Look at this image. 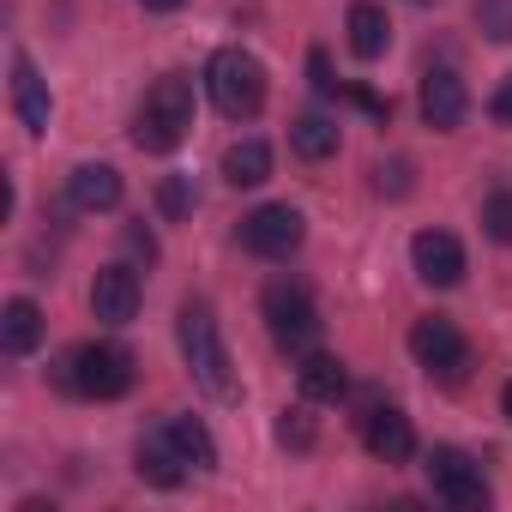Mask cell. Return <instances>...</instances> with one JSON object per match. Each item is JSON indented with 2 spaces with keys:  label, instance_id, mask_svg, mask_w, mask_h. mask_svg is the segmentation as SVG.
Here are the masks:
<instances>
[{
  "label": "cell",
  "instance_id": "6da1fadb",
  "mask_svg": "<svg viewBox=\"0 0 512 512\" xmlns=\"http://www.w3.org/2000/svg\"><path fill=\"white\" fill-rule=\"evenodd\" d=\"M187 127H193V85L181 73H169V79H157L145 91V103L133 115V145L151 151V157H163V151H175L187 139Z\"/></svg>",
  "mask_w": 512,
  "mask_h": 512
},
{
  "label": "cell",
  "instance_id": "7a4b0ae2",
  "mask_svg": "<svg viewBox=\"0 0 512 512\" xmlns=\"http://www.w3.org/2000/svg\"><path fill=\"white\" fill-rule=\"evenodd\" d=\"M205 91L217 103V115L229 121H253L266 109V67L253 61L247 49H217L211 67H205Z\"/></svg>",
  "mask_w": 512,
  "mask_h": 512
},
{
  "label": "cell",
  "instance_id": "3957f363",
  "mask_svg": "<svg viewBox=\"0 0 512 512\" xmlns=\"http://www.w3.org/2000/svg\"><path fill=\"white\" fill-rule=\"evenodd\" d=\"M61 386L79 392V398L109 404V398H121V392L133 386V356H127L121 344H79V350L61 362Z\"/></svg>",
  "mask_w": 512,
  "mask_h": 512
},
{
  "label": "cell",
  "instance_id": "277c9868",
  "mask_svg": "<svg viewBox=\"0 0 512 512\" xmlns=\"http://www.w3.org/2000/svg\"><path fill=\"white\" fill-rule=\"evenodd\" d=\"M181 356H187L193 380H199L211 398H229V392H235V380H229V350H223L217 320H211L205 302H187V308H181Z\"/></svg>",
  "mask_w": 512,
  "mask_h": 512
},
{
  "label": "cell",
  "instance_id": "5b68a950",
  "mask_svg": "<svg viewBox=\"0 0 512 512\" xmlns=\"http://www.w3.org/2000/svg\"><path fill=\"white\" fill-rule=\"evenodd\" d=\"M260 308H266V332H272L278 350L308 356V350L320 344V308H314V296H308L302 284H272Z\"/></svg>",
  "mask_w": 512,
  "mask_h": 512
},
{
  "label": "cell",
  "instance_id": "8992f818",
  "mask_svg": "<svg viewBox=\"0 0 512 512\" xmlns=\"http://www.w3.org/2000/svg\"><path fill=\"white\" fill-rule=\"evenodd\" d=\"M302 235H308V223L296 205H260V211L241 217V247L260 253V260H290L302 247Z\"/></svg>",
  "mask_w": 512,
  "mask_h": 512
},
{
  "label": "cell",
  "instance_id": "52a82bcc",
  "mask_svg": "<svg viewBox=\"0 0 512 512\" xmlns=\"http://www.w3.org/2000/svg\"><path fill=\"white\" fill-rule=\"evenodd\" d=\"M410 356H416L434 380H464V368H470L464 332H458L452 320H440V314H428V320L410 326Z\"/></svg>",
  "mask_w": 512,
  "mask_h": 512
},
{
  "label": "cell",
  "instance_id": "ba28073f",
  "mask_svg": "<svg viewBox=\"0 0 512 512\" xmlns=\"http://www.w3.org/2000/svg\"><path fill=\"white\" fill-rule=\"evenodd\" d=\"M422 470H428V482H434L440 500H452V506H488V482H482V464H476L470 452L434 446Z\"/></svg>",
  "mask_w": 512,
  "mask_h": 512
},
{
  "label": "cell",
  "instance_id": "9c48e42d",
  "mask_svg": "<svg viewBox=\"0 0 512 512\" xmlns=\"http://www.w3.org/2000/svg\"><path fill=\"white\" fill-rule=\"evenodd\" d=\"M410 266H416L422 284L452 290V284L464 278V247H458V235H446V229H422V235L410 241Z\"/></svg>",
  "mask_w": 512,
  "mask_h": 512
},
{
  "label": "cell",
  "instance_id": "30bf717a",
  "mask_svg": "<svg viewBox=\"0 0 512 512\" xmlns=\"http://www.w3.org/2000/svg\"><path fill=\"white\" fill-rule=\"evenodd\" d=\"M464 109H470L464 79H458L452 67H428V73H422V121H428L434 133H452V127L464 121Z\"/></svg>",
  "mask_w": 512,
  "mask_h": 512
},
{
  "label": "cell",
  "instance_id": "8fae6325",
  "mask_svg": "<svg viewBox=\"0 0 512 512\" xmlns=\"http://www.w3.org/2000/svg\"><path fill=\"white\" fill-rule=\"evenodd\" d=\"M91 314L109 326H127L139 314V272L133 266H103L91 278Z\"/></svg>",
  "mask_w": 512,
  "mask_h": 512
},
{
  "label": "cell",
  "instance_id": "7c38bea8",
  "mask_svg": "<svg viewBox=\"0 0 512 512\" xmlns=\"http://www.w3.org/2000/svg\"><path fill=\"white\" fill-rule=\"evenodd\" d=\"M362 440H368V452H374L380 464H404V458L416 452V434H410V416H404V410H368Z\"/></svg>",
  "mask_w": 512,
  "mask_h": 512
},
{
  "label": "cell",
  "instance_id": "4fadbf2b",
  "mask_svg": "<svg viewBox=\"0 0 512 512\" xmlns=\"http://www.w3.org/2000/svg\"><path fill=\"white\" fill-rule=\"evenodd\" d=\"M151 488H181V476H187V458H181V446H175V434L169 428H157V434H145L139 440V464H133Z\"/></svg>",
  "mask_w": 512,
  "mask_h": 512
},
{
  "label": "cell",
  "instance_id": "5bb4252c",
  "mask_svg": "<svg viewBox=\"0 0 512 512\" xmlns=\"http://www.w3.org/2000/svg\"><path fill=\"white\" fill-rule=\"evenodd\" d=\"M13 109H19V121L31 127V133H49V85H43V73L31 67V55H13Z\"/></svg>",
  "mask_w": 512,
  "mask_h": 512
},
{
  "label": "cell",
  "instance_id": "9a60e30c",
  "mask_svg": "<svg viewBox=\"0 0 512 512\" xmlns=\"http://www.w3.org/2000/svg\"><path fill=\"white\" fill-rule=\"evenodd\" d=\"M67 199H73L79 211H115V205H121V169H109V163H79L73 181H67Z\"/></svg>",
  "mask_w": 512,
  "mask_h": 512
},
{
  "label": "cell",
  "instance_id": "2e32d148",
  "mask_svg": "<svg viewBox=\"0 0 512 512\" xmlns=\"http://www.w3.org/2000/svg\"><path fill=\"white\" fill-rule=\"evenodd\" d=\"M296 380H302V398H314V404H338L350 392V368L338 356H326V350H308L302 368H296Z\"/></svg>",
  "mask_w": 512,
  "mask_h": 512
},
{
  "label": "cell",
  "instance_id": "e0dca14e",
  "mask_svg": "<svg viewBox=\"0 0 512 512\" xmlns=\"http://www.w3.org/2000/svg\"><path fill=\"white\" fill-rule=\"evenodd\" d=\"M0 344H7V356H31V350L43 344V314H37V302L13 296L7 308H0Z\"/></svg>",
  "mask_w": 512,
  "mask_h": 512
},
{
  "label": "cell",
  "instance_id": "ac0fdd59",
  "mask_svg": "<svg viewBox=\"0 0 512 512\" xmlns=\"http://www.w3.org/2000/svg\"><path fill=\"white\" fill-rule=\"evenodd\" d=\"M344 31H350V49H356L362 61H380L386 43H392V25H386V13L374 7V0H356L350 19H344Z\"/></svg>",
  "mask_w": 512,
  "mask_h": 512
},
{
  "label": "cell",
  "instance_id": "d6986e66",
  "mask_svg": "<svg viewBox=\"0 0 512 512\" xmlns=\"http://www.w3.org/2000/svg\"><path fill=\"white\" fill-rule=\"evenodd\" d=\"M272 175V151L260 145V139H235L229 151H223V181L229 187H260Z\"/></svg>",
  "mask_w": 512,
  "mask_h": 512
},
{
  "label": "cell",
  "instance_id": "ffe728a7",
  "mask_svg": "<svg viewBox=\"0 0 512 512\" xmlns=\"http://www.w3.org/2000/svg\"><path fill=\"white\" fill-rule=\"evenodd\" d=\"M290 151L308 157V163H326V157L338 151V121H326V115H296V121H290Z\"/></svg>",
  "mask_w": 512,
  "mask_h": 512
},
{
  "label": "cell",
  "instance_id": "44dd1931",
  "mask_svg": "<svg viewBox=\"0 0 512 512\" xmlns=\"http://www.w3.org/2000/svg\"><path fill=\"white\" fill-rule=\"evenodd\" d=\"M169 434H175V446H181V458H187L193 470H217V440H211V428H205L199 416H175Z\"/></svg>",
  "mask_w": 512,
  "mask_h": 512
},
{
  "label": "cell",
  "instance_id": "7402d4cb",
  "mask_svg": "<svg viewBox=\"0 0 512 512\" xmlns=\"http://www.w3.org/2000/svg\"><path fill=\"white\" fill-rule=\"evenodd\" d=\"M476 31L488 43H512V0H476Z\"/></svg>",
  "mask_w": 512,
  "mask_h": 512
},
{
  "label": "cell",
  "instance_id": "603a6c76",
  "mask_svg": "<svg viewBox=\"0 0 512 512\" xmlns=\"http://www.w3.org/2000/svg\"><path fill=\"white\" fill-rule=\"evenodd\" d=\"M482 229H488V241H512V193H488Z\"/></svg>",
  "mask_w": 512,
  "mask_h": 512
},
{
  "label": "cell",
  "instance_id": "cb8c5ba5",
  "mask_svg": "<svg viewBox=\"0 0 512 512\" xmlns=\"http://www.w3.org/2000/svg\"><path fill=\"white\" fill-rule=\"evenodd\" d=\"M157 205H163V217H187V211H193V187H187L181 175H169V181L157 187Z\"/></svg>",
  "mask_w": 512,
  "mask_h": 512
},
{
  "label": "cell",
  "instance_id": "d4e9b609",
  "mask_svg": "<svg viewBox=\"0 0 512 512\" xmlns=\"http://www.w3.org/2000/svg\"><path fill=\"white\" fill-rule=\"evenodd\" d=\"M278 440L296 446V452L314 446V422H308V410H284V416H278Z\"/></svg>",
  "mask_w": 512,
  "mask_h": 512
},
{
  "label": "cell",
  "instance_id": "484cf974",
  "mask_svg": "<svg viewBox=\"0 0 512 512\" xmlns=\"http://www.w3.org/2000/svg\"><path fill=\"white\" fill-rule=\"evenodd\" d=\"M308 73H314V91H320V97H344V85H338V79H332V61H326V55H320V49H314V55H308Z\"/></svg>",
  "mask_w": 512,
  "mask_h": 512
},
{
  "label": "cell",
  "instance_id": "4316f807",
  "mask_svg": "<svg viewBox=\"0 0 512 512\" xmlns=\"http://www.w3.org/2000/svg\"><path fill=\"white\" fill-rule=\"evenodd\" d=\"M380 193H410V163L404 157H392V163H380Z\"/></svg>",
  "mask_w": 512,
  "mask_h": 512
},
{
  "label": "cell",
  "instance_id": "83f0119b",
  "mask_svg": "<svg viewBox=\"0 0 512 512\" xmlns=\"http://www.w3.org/2000/svg\"><path fill=\"white\" fill-rule=\"evenodd\" d=\"M488 115H494L500 127H512V79H506V85H500V91L488 97Z\"/></svg>",
  "mask_w": 512,
  "mask_h": 512
},
{
  "label": "cell",
  "instance_id": "f1b7e54d",
  "mask_svg": "<svg viewBox=\"0 0 512 512\" xmlns=\"http://www.w3.org/2000/svg\"><path fill=\"white\" fill-rule=\"evenodd\" d=\"M127 247H133V253H145V260H157V241H151V229H139V223L127 229Z\"/></svg>",
  "mask_w": 512,
  "mask_h": 512
},
{
  "label": "cell",
  "instance_id": "f546056e",
  "mask_svg": "<svg viewBox=\"0 0 512 512\" xmlns=\"http://www.w3.org/2000/svg\"><path fill=\"white\" fill-rule=\"evenodd\" d=\"M145 13H175V7H187V0H139Z\"/></svg>",
  "mask_w": 512,
  "mask_h": 512
},
{
  "label": "cell",
  "instance_id": "4dcf8cb0",
  "mask_svg": "<svg viewBox=\"0 0 512 512\" xmlns=\"http://www.w3.org/2000/svg\"><path fill=\"white\" fill-rule=\"evenodd\" d=\"M500 410H506V416H512V380H506V392H500Z\"/></svg>",
  "mask_w": 512,
  "mask_h": 512
}]
</instances>
